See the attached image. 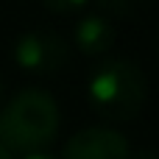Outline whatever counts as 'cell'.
<instances>
[{"label":"cell","mask_w":159,"mask_h":159,"mask_svg":"<svg viewBox=\"0 0 159 159\" xmlns=\"http://www.w3.org/2000/svg\"><path fill=\"white\" fill-rule=\"evenodd\" d=\"M87 95L92 109L112 123L134 120L148 98L145 73L129 59H106L89 75Z\"/></svg>","instance_id":"obj_1"},{"label":"cell","mask_w":159,"mask_h":159,"mask_svg":"<svg viewBox=\"0 0 159 159\" xmlns=\"http://www.w3.org/2000/svg\"><path fill=\"white\" fill-rule=\"evenodd\" d=\"M3 117V129H6V148L31 154V151H42L45 145H50L59 134V103L53 101L50 92L45 89H20L6 109L0 112Z\"/></svg>","instance_id":"obj_2"},{"label":"cell","mask_w":159,"mask_h":159,"mask_svg":"<svg viewBox=\"0 0 159 159\" xmlns=\"http://www.w3.org/2000/svg\"><path fill=\"white\" fill-rule=\"evenodd\" d=\"M70 59V45L56 31H28L14 45V61L20 70L34 75H53Z\"/></svg>","instance_id":"obj_3"},{"label":"cell","mask_w":159,"mask_h":159,"mask_svg":"<svg viewBox=\"0 0 159 159\" xmlns=\"http://www.w3.org/2000/svg\"><path fill=\"white\" fill-rule=\"evenodd\" d=\"M129 157H131L129 140L123 134H117L115 129H103V126L75 131L64 143V151H61V159H129Z\"/></svg>","instance_id":"obj_4"},{"label":"cell","mask_w":159,"mask_h":159,"mask_svg":"<svg viewBox=\"0 0 159 159\" xmlns=\"http://www.w3.org/2000/svg\"><path fill=\"white\" fill-rule=\"evenodd\" d=\"M75 48L84 56H103L112 50L115 39H117V28L109 17L103 14H87L78 25H75Z\"/></svg>","instance_id":"obj_5"},{"label":"cell","mask_w":159,"mask_h":159,"mask_svg":"<svg viewBox=\"0 0 159 159\" xmlns=\"http://www.w3.org/2000/svg\"><path fill=\"white\" fill-rule=\"evenodd\" d=\"M95 3H98V8H103L106 14L123 17V20L137 17V14H143V11L151 6V0H95Z\"/></svg>","instance_id":"obj_6"},{"label":"cell","mask_w":159,"mask_h":159,"mask_svg":"<svg viewBox=\"0 0 159 159\" xmlns=\"http://www.w3.org/2000/svg\"><path fill=\"white\" fill-rule=\"evenodd\" d=\"M42 3H45V8H50L56 14H73L81 6H87V0H42Z\"/></svg>","instance_id":"obj_7"},{"label":"cell","mask_w":159,"mask_h":159,"mask_svg":"<svg viewBox=\"0 0 159 159\" xmlns=\"http://www.w3.org/2000/svg\"><path fill=\"white\" fill-rule=\"evenodd\" d=\"M129 159H159V151H157V148H143V151L131 154Z\"/></svg>","instance_id":"obj_8"},{"label":"cell","mask_w":159,"mask_h":159,"mask_svg":"<svg viewBox=\"0 0 159 159\" xmlns=\"http://www.w3.org/2000/svg\"><path fill=\"white\" fill-rule=\"evenodd\" d=\"M22 159H59V157H53V154H48V151H31V154H25Z\"/></svg>","instance_id":"obj_9"},{"label":"cell","mask_w":159,"mask_h":159,"mask_svg":"<svg viewBox=\"0 0 159 159\" xmlns=\"http://www.w3.org/2000/svg\"><path fill=\"white\" fill-rule=\"evenodd\" d=\"M0 148H6V129H3V117H0ZM8 151V148H6Z\"/></svg>","instance_id":"obj_10"},{"label":"cell","mask_w":159,"mask_h":159,"mask_svg":"<svg viewBox=\"0 0 159 159\" xmlns=\"http://www.w3.org/2000/svg\"><path fill=\"white\" fill-rule=\"evenodd\" d=\"M0 159H14V157H11V151H6V148H0Z\"/></svg>","instance_id":"obj_11"},{"label":"cell","mask_w":159,"mask_h":159,"mask_svg":"<svg viewBox=\"0 0 159 159\" xmlns=\"http://www.w3.org/2000/svg\"><path fill=\"white\" fill-rule=\"evenodd\" d=\"M0 92H3V81H0Z\"/></svg>","instance_id":"obj_12"}]
</instances>
